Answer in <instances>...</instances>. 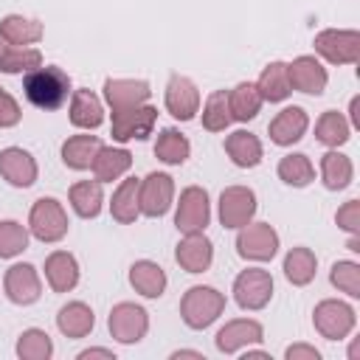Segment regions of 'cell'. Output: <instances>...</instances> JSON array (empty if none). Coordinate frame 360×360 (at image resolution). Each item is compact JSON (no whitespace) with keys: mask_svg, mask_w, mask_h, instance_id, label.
Wrapping results in <instances>:
<instances>
[{"mask_svg":"<svg viewBox=\"0 0 360 360\" xmlns=\"http://www.w3.org/2000/svg\"><path fill=\"white\" fill-rule=\"evenodd\" d=\"M335 222H338V228H343L346 233L357 236V233H360V200L343 202V205L338 208V214H335Z\"/></svg>","mask_w":360,"mask_h":360,"instance_id":"obj_43","label":"cell"},{"mask_svg":"<svg viewBox=\"0 0 360 360\" xmlns=\"http://www.w3.org/2000/svg\"><path fill=\"white\" fill-rule=\"evenodd\" d=\"M45 281L53 292H70L79 284V262L68 250H53L45 259Z\"/></svg>","mask_w":360,"mask_h":360,"instance_id":"obj_21","label":"cell"},{"mask_svg":"<svg viewBox=\"0 0 360 360\" xmlns=\"http://www.w3.org/2000/svg\"><path fill=\"white\" fill-rule=\"evenodd\" d=\"M90 357H107V360H115V354L110 349H84L79 352V360H90Z\"/></svg>","mask_w":360,"mask_h":360,"instance_id":"obj_46","label":"cell"},{"mask_svg":"<svg viewBox=\"0 0 360 360\" xmlns=\"http://www.w3.org/2000/svg\"><path fill=\"white\" fill-rule=\"evenodd\" d=\"M211 222V202H208V191L202 186H186L180 191L177 200V211H174V225L180 233H197L205 231Z\"/></svg>","mask_w":360,"mask_h":360,"instance_id":"obj_9","label":"cell"},{"mask_svg":"<svg viewBox=\"0 0 360 360\" xmlns=\"http://www.w3.org/2000/svg\"><path fill=\"white\" fill-rule=\"evenodd\" d=\"M3 290H6L8 301L17 304V307H28V304L39 301V295H42V281H39L37 267L28 264V262L11 264V267L6 270V276H3Z\"/></svg>","mask_w":360,"mask_h":360,"instance_id":"obj_13","label":"cell"},{"mask_svg":"<svg viewBox=\"0 0 360 360\" xmlns=\"http://www.w3.org/2000/svg\"><path fill=\"white\" fill-rule=\"evenodd\" d=\"M236 253L248 262H270L278 253V233L270 222H248L236 233Z\"/></svg>","mask_w":360,"mask_h":360,"instance_id":"obj_10","label":"cell"},{"mask_svg":"<svg viewBox=\"0 0 360 360\" xmlns=\"http://www.w3.org/2000/svg\"><path fill=\"white\" fill-rule=\"evenodd\" d=\"M273 298V276L262 267H248L233 278V301L239 309L256 312L264 309Z\"/></svg>","mask_w":360,"mask_h":360,"instance_id":"obj_8","label":"cell"},{"mask_svg":"<svg viewBox=\"0 0 360 360\" xmlns=\"http://www.w3.org/2000/svg\"><path fill=\"white\" fill-rule=\"evenodd\" d=\"M70 208L82 217V219H96L101 214V202H104V191L98 180H79L70 186L68 191Z\"/></svg>","mask_w":360,"mask_h":360,"instance_id":"obj_29","label":"cell"},{"mask_svg":"<svg viewBox=\"0 0 360 360\" xmlns=\"http://www.w3.org/2000/svg\"><path fill=\"white\" fill-rule=\"evenodd\" d=\"M45 37V25L39 20L22 17V14H6L0 20V39L14 48H31Z\"/></svg>","mask_w":360,"mask_h":360,"instance_id":"obj_22","label":"cell"},{"mask_svg":"<svg viewBox=\"0 0 360 360\" xmlns=\"http://www.w3.org/2000/svg\"><path fill=\"white\" fill-rule=\"evenodd\" d=\"M329 281L349 298H360V264L357 262H349V259L335 262L329 270Z\"/></svg>","mask_w":360,"mask_h":360,"instance_id":"obj_42","label":"cell"},{"mask_svg":"<svg viewBox=\"0 0 360 360\" xmlns=\"http://www.w3.org/2000/svg\"><path fill=\"white\" fill-rule=\"evenodd\" d=\"M53 354V340L45 329H25L17 340V357L20 360H48Z\"/></svg>","mask_w":360,"mask_h":360,"instance_id":"obj_39","label":"cell"},{"mask_svg":"<svg viewBox=\"0 0 360 360\" xmlns=\"http://www.w3.org/2000/svg\"><path fill=\"white\" fill-rule=\"evenodd\" d=\"M287 76H290V87L298 90V93H307V96H321L329 84L326 68L315 56H307V53L295 56L287 65Z\"/></svg>","mask_w":360,"mask_h":360,"instance_id":"obj_17","label":"cell"},{"mask_svg":"<svg viewBox=\"0 0 360 360\" xmlns=\"http://www.w3.org/2000/svg\"><path fill=\"white\" fill-rule=\"evenodd\" d=\"M262 340H264V326L259 321H253V318L228 321L214 338V343H217V349L222 354H236V352H242V349H248L253 343H262Z\"/></svg>","mask_w":360,"mask_h":360,"instance_id":"obj_15","label":"cell"},{"mask_svg":"<svg viewBox=\"0 0 360 360\" xmlns=\"http://www.w3.org/2000/svg\"><path fill=\"white\" fill-rule=\"evenodd\" d=\"M312 45L329 65H354L360 59V31L354 28H323L315 34Z\"/></svg>","mask_w":360,"mask_h":360,"instance_id":"obj_4","label":"cell"},{"mask_svg":"<svg viewBox=\"0 0 360 360\" xmlns=\"http://www.w3.org/2000/svg\"><path fill=\"white\" fill-rule=\"evenodd\" d=\"M354 177V166H352V158L338 152V149H329L323 158H321V180L329 191H343Z\"/></svg>","mask_w":360,"mask_h":360,"instance_id":"obj_31","label":"cell"},{"mask_svg":"<svg viewBox=\"0 0 360 360\" xmlns=\"http://www.w3.org/2000/svg\"><path fill=\"white\" fill-rule=\"evenodd\" d=\"M68 118L79 129H98L104 124V104L93 90H73Z\"/></svg>","mask_w":360,"mask_h":360,"instance_id":"obj_23","label":"cell"},{"mask_svg":"<svg viewBox=\"0 0 360 360\" xmlns=\"http://www.w3.org/2000/svg\"><path fill=\"white\" fill-rule=\"evenodd\" d=\"M158 124V110L149 104H138L129 110H112V124H110V135L118 143L127 141H146L152 135Z\"/></svg>","mask_w":360,"mask_h":360,"instance_id":"obj_7","label":"cell"},{"mask_svg":"<svg viewBox=\"0 0 360 360\" xmlns=\"http://www.w3.org/2000/svg\"><path fill=\"white\" fill-rule=\"evenodd\" d=\"M225 152H228V158L233 160V166H239V169H253V166H259V163H262V155H264L262 141H259L253 132H248V129L231 132V135L225 138Z\"/></svg>","mask_w":360,"mask_h":360,"instance_id":"obj_26","label":"cell"},{"mask_svg":"<svg viewBox=\"0 0 360 360\" xmlns=\"http://www.w3.org/2000/svg\"><path fill=\"white\" fill-rule=\"evenodd\" d=\"M22 93L37 110H59L68 101V96L73 93V87H70V76L62 68H56V65L42 68L39 65V68L25 73Z\"/></svg>","mask_w":360,"mask_h":360,"instance_id":"obj_1","label":"cell"},{"mask_svg":"<svg viewBox=\"0 0 360 360\" xmlns=\"http://www.w3.org/2000/svg\"><path fill=\"white\" fill-rule=\"evenodd\" d=\"M129 166H132L129 149H124V146H101L90 169H93L98 183H112V180L124 177L129 172Z\"/></svg>","mask_w":360,"mask_h":360,"instance_id":"obj_28","label":"cell"},{"mask_svg":"<svg viewBox=\"0 0 360 360\" xmlns=\"http://www.w3.org/2000/svg\"><path fill=\"white\" fill-rule=\"evenodd\" d=\"M174 262L186 273H205L214 262V245L205 236V231L197 233H183V239L174 248Z\"/></svg>","mask_w":360,"mask_h":360,"instance_id":"obj_18","label":"cell"},{"mask_svg":"<svg viewBox=\"0 0 360 360\" xmlns=\"http://www.w3.org/2000/svg\"><path fill=\"white\" fill-rule=\"evenodd\" d=\"M225 312V295L217 287L194 284L180 298V318L188 329H208Z\"/></svg>","mask_w":360,"mask_h":360,"instance_id":"obj_2","label":"cell"},{"mask_svg":"<svg viewBox=\"0 0 360 360\" xmlns=\"http://www.w3.org/2000/svg\"><path fill=\"white\" fill-rule=\"evenodd\" d=\"M152 96L149 82L143 79H107L104 82V101L110 110H129L138 104H146Z\"/></svg>","mask_w":360,"mask_h":360,"instance_id":"obj_20","label":"cell"},{"mask_svg":"<svg viewBox=\"0 0 360 360\" xmlns=\"http://www.w3.org/2000/svg\"><path fill=\"white\" fill-rule=\"evenodd\" d=\"M177 357H197V360H202V352H194V349H180V352H174V354H172V360H177Z\"/></svg>","mask_w":360,"mask_h":360,"instance_id":"obj_48","label":"cell"},{"mask_svg":"<svg viewBox=\"0 0 360 360\" xmlns=\"http://www.w3.org/2000/svg\"><path fill=\"white\" fill-rule=\"evenodd\" d=\"M129 284H132V290L141 292L143 298H160V295L166 292L169 278H166V270H163L158 262L141 259V262H135V264L129 267Z\"/></svg>","mask_w":360,"mask_h":360,"instance_id":"obj_24","label":"cell"},{"mask_svg":"<svg viewBox=\"0 0 360 360\" xmlns=\"http://www.w3.org/2000/svg\"><path fill=\"white\" fill-rule=\"evenodd\" d=\"M28 248V228L17 219L0 222V259H14Z\"/></svg>","mask_w":360,"mask_h":360,"instance_id":"obj_41","label":"cell"},{"mask_svg":"<svg viewBox=\"0 0 360 360\" xmlns=\"http://www.w3.org/2000/svg\"><path fill=\"white\" fill-rule=\"evenodd\" d=\"M56 326H59V332H62L65 338L79 340V338H87V335L93 332L96 315H93V309H90L84 301H68V304L59 309V315H56Z\"/></svg>","mask_w":360,"mask_h":360,"instance_id":"obj_25","label":"cell"},{"mask_svg":"<svg viewBox=\"0 0 360 360\" xmlns=\"http://www.w3.org/2000/svg\"><path fill=\"white\" fill-rule=\"evenodd\" d=\"M284 357L287 360H321V352L309 343H292V346H287Z\"/></svg>","mask_w":360,"mask_h":360,"instance_id":"obj_45","label":"cell"},{"mask_svg":"<svg viewBox=\"0 0 360 360\" xmlns=\"http://www.w3.org/2000/svg\"><path fill=\"white\" fill-rule=\"evenodd\" d=\"M231 107H228V90H214L202 104V127L208 132H222L231 124Z\"/></svg>","mask_w":360,"mask_h":360,"instance_id":"obj_40","label":"cell"},{"mask_svg":"<svg viewBox=\"0 0 360 360\" xmlns=\"http://www.w3.org/2000/svg\"><path fill=\"white\" fill-rule=\"evenodd\" d=\"M354 323H357V312L346 301L323 298L312 309V326L326 340H343V338H349V332L354 329Z\"/></svg>","mask_w":360,"mask_h":360,"instance_id":"obj_5","label":"cell"},{"mask_svg":"<svg viewBox=\"0 0 360 360\" xmlns=\"http://www.w3.org/2000/svg\"><path fill=\"white\" fill-rule=\"evenodd\" d=\"M262 93L253 82H239L233 90H228V107L233 121H250L262 110Z\"/></svg>","mask_w":360,"mask_h":360,"instance_id":"obj_34","label":"cell"},{"mask_svg":"<svg viewBox=\"0 0 360 360\" xmlns=\"http://www.w3.org/2000/svg\"><path fill=\"white\" fill-rule=\"evenodd\" d=\"M315 138H318V143H323L329 149H338V146H343L352 138V124L343 118V112L326 110L315 121Z\"/></svg>","mask_w":360,"mask_h":360,"instance_id":"obj_36","label":"cell"},{"mask_svg":"<svg viewBox=\"0 0 360 360\" xmlns=\"http://www.w3.org/2000/svg\"><path fill=\"white\" fill-rule=\"evenodd\" d=\"M0 174H3V180L8 186L28 188V186L37 183L39 169H37V160H34V155L28 149H22V146H6L0 152Z\"/></svg>","mask_w":360,"mask_h":360,"instance_id":"obj_16","label":"cell"},{"mask_svg":"<svg viewBox=\"0 0 360 360\" xmlns=\"http://www.w3.org/2000/svg\"><path fill=\"white\" fill-rule=\"evenodd\" d=\"M163 101H166L169 115L177 121H191L200 112V90L188 76H180V73H174L166 82Z\"/></svg>","mask_w":360,"mask_h":360,"instance_id":"obj_14","label":"cell"},{"mask_svg":"<svg viewBox=\"0 0 360 360\" xmlns=\"http://www.w3.org/2000/svg\"><path fill=\"white\" fill-rule=\"evenodd\" d=\"M42 65V53L37 48H14L0 39V73H28Z\"/></svg>","mask_w":360,"mask_h":360,"instance_id":"obj_38","label":"cell"},{"mask_svg":"<svg viewBox=\"0 0 360 360\" xmlns=\"http://www.w3.org/2000/svg\"><path fill=\"white\" fill-rule=\"evenodd\" d=\"M307 127H309L307 110L292 104V107H284L281 112H276V118L267 124V132H270V141L276 146H292L304 138Z\"/></svg>","mask_w":360,"mask_h":360,"instance_id":"obj_19","label":"cell"},{"mask_svg":"<svg viewBox=\"0 0 360 360\" xmlns=\"http://www.w3.org/2000/svg\"><path fill=\"white\" fill-rule=\"evenodd\" d=\"M259 93H262V101H270V104H278L284 101L292 87H290V76H287V62H270L264 65L259 82H256Z\"/></svg>","mask_w":360,"mask_h":360,"instance_id":"obj_32","label":"cell"},{"mask_svg":"<svg viewBox=\"0 0 360 360\" xmlns=\"http://www.w3.org/2000/svg\"><path fill=\"white\" fill-rule=\"evenodd\" d=\"M188 155H191V143L180 129H174V127L160 129V135L155 141V158L158 160H163L166 166H183L188 160Z\"/></svg>","mask_w":360,"mask_h":360,"instance_id":"obj_33","label":"cell"},{"mask_svg":"<svg viewBox=\"0 0 360 360\" xmlns=\"http://www.w3.org/2000/svg\"><path fill=\"white\" fill-rule=\"evenodd\" d=\"M174 200V180L166 172H149L138 186V208L143 217H163Z\"/></svg>","mask_w":360,"mask_h":360,"instance_id":"obj_11","label":"cell"},{"mask_svg":"<svg viewBox=\"0 0 360 360\" xmlns=\"http://www.w3.org/2000/svg\"><path fill=\"white\" fill-rule=\"evenodd\" d=\"M349 112H352V127H360V98L354 96L352 104H349Z\"/></svg>","mask_w":360,"mask_h":360,"instance_id":"obj_47","label":"cell"},{"mask_svg":"<svg viewBox=\"0 0 360 360\" xmlns=\"http://www.w3.org/2000/svg\"><path fill=\"white\" fill-rule=\"evenodd\" d=\"M138 186H141L138 177H127V180H121L118 188L112 191L110 214H112L115 222L132 225V222L138 219V214H141V208H138Z\"/></svg>","mask_w":360,"mask_h":360,"instance_id":"obj_30","label":"cell"},{"mask_svg":"<svg viewBox=\"0 0 360 360\" xmlns=\"http://www.w3.org/2000/svg\"><path fill=\"white\" fill-rule=\"evenodd\" d=\"M256 191L248 186H228L219 194V222L222 228L239 231L242 225H248L256 214Z\"/></svg>","mask_w":360,"mask_h":360,"instance_id":"obj_12","label":"cell"},{"mask_svg":"<svg viewBox=\"0 0 360 360\" xmlns=\"http://www.w3.org/2000/svg\"><path fill=\"white\" fill-rule=\"evenodd\" d=\"M68 228H70V222H68V214H65V208H62L59 200H53V197H39V200L31 205L28 231H31V236H37L39 242L53 245V242H59V239L68 236Z\"/></svg>","mask_w":360,"mask_h":360,"instance_id":"obj_3","label":"cell"},{"mask_svg":"<svg viewBox=\"0 0 360 360\" xmlns=\"http://www.w3.org/2000/svg\"><path fill=\"white\" fill-rule=\"evenodd\" d=\"M107 329L110 335L124 343V346H132V343H141L149 332V312L132 301H121L110 309V318H107Z\"/></svg>","mask_w":360,"mask_h":360,"instance_id":"obj_6","label":"cell"},{"mask_svg":"<svg viewBox=\"0 0 360 360\" xmlns=\"http://www.w3.org/2000/svg\"><path fill=\"white\" fill-rule=\"evenodd\" d=\"M278 177L287 183V186H292V188H304V186H309L312 180H315V166H312V160L304 155V152H290V155H284L281 160H278Z\"/></svg>","mask_w":360,"mask_h":360,"instance_id":"obj_37","label":"cell"},{"mask_svg":"<svg viewBox=\"0 0 360 360\" xmlns=\"http://www.w3.org/2000/svg\"><path fill=\"white\" fill-rule=\"evenodd\" d=\"M101 146L104 143L98 141V135H70L62 143V163L73 172H84V169L93 166Z\"/></svg>","mask_w":360,"mask_h":360,"instance_id":"obj_27","label":"cell"},{"mask_svg":"<svg viewBox=\"0 0 360 360\" xmlns=\"http://www.w3.org/2000/svg\"><path fill=\"white\" fill-rule=\"evenodd\" d=\"M315 270H318V256L304 245L290 248V253L284 256V276L295 287H307L315 278Z\"/></svg>","mask_w":360,"mask_h":360,"instance_id":"obj_35","label":"cell"},{"mask_svg":"<svg viewBox=\"0 0 360 360\" xmlns=\"http://www.w3.org/2000/svg\"><path fill=\"white\" fill-rule=\"evenodd\" d=\"M22 118V110L17 104V98L0 87V129H8V127H17Z\"/></svg>","mask_w":360,"mask_h":360,"instance_id":"obj_44","label":"cell"}]
</instances>
